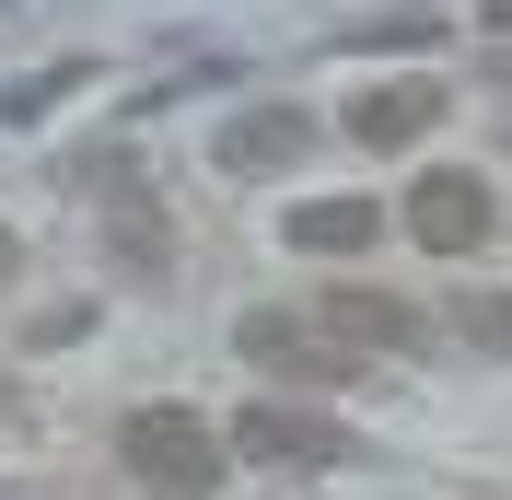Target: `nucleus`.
Listing matches in <instances>:
<instances>
[{
    "label": "nucleus",
    "mask_w": 512,
    "mask_h": 500,
    "mask_svg": "<svg viewBox=\"0 0 512 500\" xmlns=\"http://www.w3.org/2000/svg\"><path fill=\"white\" fill-rule=\"evenodd\" d=\"M117 466L140 477V489H163V500H210L222 454H210V419H198V407H128L117 419Z\"/></svg>",
    "instance_id": "f257e3e1"
},
{
    "label": "nucleus",
    "mask_w": 512,
    "mask_h": 500,
    "mask_svg": "<svg viewBox=\"0 0 512 500\" xmlns=\"http://www.w3.org/2000/svg\"><path fill=\"white\" fill-rule=\"evenodd\" d=\"M233 349H245L256 373H280V384H350V373H361L350 349L326 338L315 314H291V303H256L245 326H233Z\"/></svg>",
    "instance_id": "f03ea898"
},
{
    "label": "nucleus",
    "mask_w": 512,
    "mask_h": 500,
    "mask_svg": "<svg viewBox=\"0 0 512 500\" xmlns=\"http://www.w3.org/2000/svg\"><path fill=\"white\" fill-rule=\"evenodd\" d=\"M408 233H419V256H478L489 245V175H419Z\"/></svg>",
    "instance_id": "7ed1b4c3"
},
{
    "label": "nucleus",
    "mask_w": 512,
    "mask_h": 500,
    "mask_svg": "<svg viewBox=\"0 0 512 500\" xmlns=\"http://www.w3.org/2000/svg\"><path fill=\"white\" fill-rule=\"evenodd\" d=\"M315 326L350 349V361H361V349H419V303H396V291H373V280H338L315 303Z\"/></svg>",
    "instance_id": "20e7f679"
},
{
    "label": "nucleus",
    "mask_w": 512,
    "mask_h": 500,
    "mask_svg": "<svg viewBox=\"0 0 512 500\" xmlns=\"http://www.w3.org/2000/svg\"><path fill=\"white\" fill-rule=\"evenodd\" d=\"M303 152H315V117H303V105H245V117L210 140L222 175H280V163H303Z\"/></svg>",
    "instance_id": "39448f33"
},
{
    "label": "nucleus",
    "mask_w": 512,
    "mask_h": 500,
    "mask_svg": "<svg viewBox=\"0 0 512 500\" xmlns=\"http://www.w3.org/2000/svg\"><path fill=\"white\" fill-rule=\"evenodd\" d=\"M233 454H256V466H338V454H350V442L326 431V419H303V407H245V419H233Z\"/></svg>",
    "instance_id": "423d86ee"
},
{
    "label": "nucleus",
    "mask_w": 512,
    "mask_h": 500,
    "mask_svg": "<svg viewBox=\"0 0 512 500\" xmlns=\"http://www.w3.org/2000/svg\"><path fill=\"white\" fill-rule=\"evenodd\" d=\"M431 117H443V82H361V94H350V140H373V152L419 140Z\"/></svg>",
    "instance_id": "0eeeda50"
},
{
    "label": "nucleus",
    "mask_w": 512,
    "mask_h": 500,
    "mask_svg": "<svg viewBox=\"0 0 512 500\" xmlns=\"http://www.w3.org/2000/svg\"><path fill=\"white\" fill-rule=\"evenodd\" d=\"M384 233V198H303V210H291V245L303 256H361Z\"/></svg>",
    "instance_id": "6e6552de"
},
{
    "label": "nucleus",
    "mask_w": 512,
    "mask_h": 500,
    "mask_svg": "<svg viewBox=\"0 0 512 500\" xmlns=\"http://www.w3.org/2000/svg\"><path fill=\"white\" fill-rule=\"evenodd\" d=\"M454 326H466L478 349H501V361H512V291H466V303H454Z\"/></svg>",
    "instance_id": "1a4fd4ad"
},
{
    "label": "nucleus",
    "mask_w": 512,
    "mask_h": 500,
    "mask_svg": "<svg viewBox=\"0 0 512 500\" xmlns=\"http://www.w3.org/2000/svg\"><path fill=\"white\" fill-rule=\"evenodd\" d=\"M0 419H12V384H0Z\"/></svg>",
    "instance_id": "9d476101"
},
{
    "label": "nucleus",
    "mask_w": 512,
    "mask_h": 500,
    "mask_svg": "<svg viewBox=\"0 0 512 500\" xmlns=\"http://www.w3.org/2000/svg\"><path fill=\"white\" fill-rule=\"evenodd\" d=\"M489 12H501V24H512V0H489Z\"/></svg>",
    "instance_id": "9b49d317"
},
{
    "label": "nucleus",
    "mask_w": 512,
    "mask_h": 500,
    "mask_svg": "<svg viewBox=\"0 0 512 500\" xmlns=\"http://www.w3.org/2000/svg\"><path fill=\"white\" fill-rule=\"evenodd\" d=\"M0 268H12V245H0Z\"/></svg>",
    "instance_id": "f8f14e48"
}]
</instances>
